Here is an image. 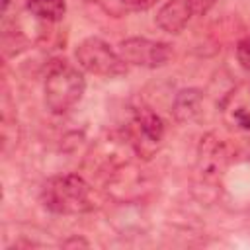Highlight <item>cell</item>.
<instances>
[{
    "label": "cell",
    "mask_w": 250,
    "mask_h": 250,
    "mask_svg": "<svg viewBox=\"0 0 250 250\" xmlns=\"http://www.w3.org/2000/svg\"><path fill=\"white\" fill-rule=\"evenodd\" d=\"M41 203L57 215H82L94 209L92 188L78 174L53 176L41 188Z\"/></svg>",
    "instance_id": "6da1fadb"
},
{
    "label": "cell",
    "mask_w": 250,
    "mask_h": 250,
    "mask_svg": "<svg viewBox=\"0 0 250 250\" xmlns=\"http://www.w3.org/2000/svg\"><path fill=\"white\" fill-rule=\"evenodd\" d=\"M86 80L84 74L66 61H55L45 76L43 94L45 105L51 113H66L70 111L84 96Z\"/></svg>",
    "instance_id": "7a4b0ae2"
},
{
    "label": "cell",
    "mask_w": 250,
    "mask_h": 250,
    "mask_svg": "<svg viewBox=\"0 0 250 250\" xmlns=\"http://www.w3.org/2000/svg\"><path fill=\"white\" fill-rule=\"evenodd\" d=\"M76 62L82 70L96 76H119L125 72L127 62L121 59L119 51H113L104 39L88 37L76 47Z\"/></svg>",
    "instance_id": "3957f363"
},
{
    "label": "cell",
    "mask_w": 250,
    "mask_h": 250,
    "mask_svg": "<svg viewBox=\"0 0 250 250\" xmlns=\"http://www.w3.org/2000/svg\"><path fill=\"white\" fill-rule=\"evenodd\" d=\"M119 55L127 64L156 68L168 62L172 51L168 43L152 41L146 37H129L119 43Z\"/></svg>",
    "instance_id": "277c9868"
},
{
    "label": "cell",
    "mask_w": 250,
    "mask_h": 250,
    "mask_svg": "<svg viewBox=\"0 0 250 250\" xmlns=\"http://www.w3.org/2000/svg\"><path fill=\"white\" fill-rule=\"evenodd\" d=\"M193 16L188 0H166L156 12V25L166 33H180Z\"/></svg>",
    "instance_id": "5b68a950"
},
{
    "label": "cell",
    "mask_w": 250,
    "mask_h": 250,
    "mask_svg": "<svg viewBox=\"0 0 250 250\" xmlns=\"http://www.w3.org/2000/svg\"><path fill=\"white\" fill-rule=\"evenodd\" d=\"M133 125L137 129V135L143 139V143H150V145L156 146L162 141V137H164V123L150 109H141L135 115Z\"/></svg>",
    "instance_id": "8992f818"
},
{
    "label": "cell",
    "mask_w": 250,
    "mask_h": 250,
    "mask_svg": "<svg viewBox=\"0 0 250 250\" xmlns=\"http://www.w3.org/2000/svg\"><path fill=\"white\" fill-rule=\"evenodd\" d=\"M27 10L41 20L59 21L66 12V0H27Z\"/></svg>",
    "instance_id": "52a82bcc"
},
{
    "label": "cell",
    "mask_w": 250,
    "mask_h": 250,
    "mask_svg": "<svg viewBox=\"0 0 250 250\" xmlns=\"http://www.w3.org/2000/svg\"><path fill=\"white\" fill-rule=\"evenodd\" d=\"M236 57H238V62L244 70L250 72V37H244L238 47H236Z\"/></svg>",
    "instance_id": "ba28073f"
},
{
    "label": "cell",
    "mask_w": 250,
    "mask_h": 250,
    "mask_svg": "<svg viewBox=\"0 0 250 250\" xmlns=\"http://www.w3.org/2000/svg\"><path fill=\"white\" fill-rule=\"evenodd\" d=\"M188 2H189V6H191L193 16H195V14H205L217 0H188Z\"/></svg>",
    "instance_id": "9c48e42d"
},
{
    "label": "cell",
    "mask_w": 250,
    "mask_h": 250,
    "mask_svg": "<svg viewBox=\"0 0 250 250\" xmlns=\"http://www.w3.org/2000/svg\"><path fill=\"white\" fill-rule=\"evenodd\" d=\"M125 4H129V6H133V8H148L154 0H123Z\"/></svg>",
    "instance_id": "30bf717a"
}]
</instances>
